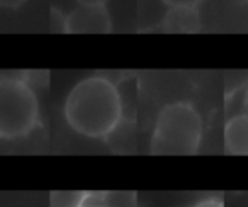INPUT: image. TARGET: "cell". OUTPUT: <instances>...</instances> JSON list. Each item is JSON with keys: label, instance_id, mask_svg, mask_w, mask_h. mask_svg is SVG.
I'll use <instances>...</instances> for the list:
<instances>
[{"label": "cell", "instance_id": "cell-1", "mask_svg": "<svg viewBox=\"0 0 248 207\" xmlns=\"http://www.w3.org/2000/svg\"><path fill=\"white\" fill-rule=\"evenodd\" d=\"M124 104L117 85L107 76L93 75L80 80L65 100V119L75 133L104 139L123 121Z\"/></svg>", "mask_w": 248, "mask_h": 207}, {"label": "cell", "instance_id": "cell-2", "mask_svg": "<svg viewBox=\"0 0 248 207\" xmlns=\"http://www.w3.org/2000/svg\"><path fill=\"white\" fill-rule=\"evenodd\" d=\"M202 116L192 102H170L156 118L150 148L158 156L196 155L202 141Z\"/></svg>", "mask_w": 248, "mask_h": 207}, {"label": "cell", "instance_id": "cell-3", "mask_svg": "<svg viewBox=\"0 0 248 207\" xmlns=\"http://www.w3.org/2000/svg\"><path fill=\"white\" fill-rule=\"evenodd\" d=\"M39 122V100L26 80L0 78V139L28 136Z\"/></svg>", "mask_w": 248, "mask_h": 207}, {"label": "cell", "instance_id": "cell-4", "mask_svg": "<svg viewBox=\"0 0 248 207\" xmlns=\"http://www.w3.org/2000/svg\"><path fill=\"white\" fill-rule=\"evenodd\" d=\"M68 34H109L112 21L106 5H77L63 21Z\"/></svg>", "mask_w": 248, "mask_h": 207}, {"label": "cell", "instance_id": "cell-5", "mask_svg": "<svg viewBox=\"0 0 248 207\" xmlns=\"http://www.w3.org/2000/svg\"><path fill=\"white\" fill-rule=\"evenodd\" d=\"M162 31L169 34H196L201 31V14L197 5H180L170 7L163 14Z\"/></svg>", "mask_w": 248, "mask_h": 207}, {"label": "cell", "instance_id": "cell-6", "mask_svg": "<svg viewBox=\"0 0 248 207\" xmlns=\"http://www.w3.org/2000/svg\"><path fill=\"white\" fill-rule=\"evenodd\" d=\"M224 151L234 156H248V114H234L224 124Z\"/></svg>", "mask_w": 248, "mask_h": 207}, {"label": "cell", "instance_id": "cell-7", "mask_svg": "<svg viewBox=\"0 0 248 207\" xmlns=\"http://www.w3.org/2000/svg\"><path fill=\"white\" fill-rule=\"evenodd\" d=\"M89 193L83 190H55L49 193V207H82Z\"/></svg>", "mask_w": 248, "mask_h": 207}, {"label": "cell", "instance_id": "cell-8", "mask_svg": "<svg viewBox=\"0 0 248 207\" xmlns=\"http://www.w3.org/2000/svg\"><path fill=\"white\" fill-rule=\"evenodd\" d=\"M194 207H224V202L217 197H209V199H202L197 202Z\"/></svg>", "mask_w": 248, "mask_h": 207}, {"label": "cell", "instance_id": "cell-9", "mask_svg": "<svg viewBox=\"0 0 248 207\" xmlns=\"http://www.w3.org/2000/svg\"><path fill=\"white\" fill-rule=\"evenodd\" d=\"M169 7H180V5H196L197 0H162Z\"/></svg>", "mask_w": 248, "mask_h": 207}, {"label": "cell", "instance_id": "cell-10", "mask_svg": "<svg viewBox=\"0 0 248 207\" xmlns=\"http://www.w3.org/2000/svg\"><path fill=\"white\" fill-rule=\"evenodd\" d=\"M26 0H0V7L4 9H19Z\"/></svg>", "mask_w": 248, "mask_h": 207}, {"label": "cell", "instance_id": "cell-11", "mask_svg": "<svg viewBox=\"0 0 248 207\" xmlns=\"http://www.w3.org/2000/svg\"><path fill=\"white\" fill-rule=\"evenodd\" d=\"M82 207H106L104 204H100V200H93L92 199V192L89 193V199H87V202L83 204Z\"/></svg>", "mask_w": 248, "mask_h": 207}, {"label": "cell", "instance_id": "cell-12", "mask_svg": "<svg viewBox=\"0 0 248 207\" xmlns=\"http://www.w3.org/2000/svg\"><path fill=\"white\" fill-rule=\"evenodd\" d=\"M80 5H106L107 0H77Z\"/></svg>", "mask_w": 248, "mask_h": 207}, {"label": "cell", "instance_id": "cell-13", "mask_svg": "<svg viewBox=\"0 0 248 207\" xmlns=\"http://www.w3.org/2000/svg\"><path fill=\"white\" fill-rule=\"evenodd\" d=\"M243 112L248 114V87L243 89Z\"/></svg>", "mask_w": 248, "mask_h": 207}, {"label": "cell", "instance_id": "cell-14", "mask_svg": "<svg viewBox=\"0 0 248 207\" xmlns=\"http://www.w3.org/2000/svg\"><path fill=\"white\" fill-rule=\"evenodd\" d=\"M247 2H248V0H247Z\"/></svg>", "mask_w": 248, "mask_h": 207}]
</instances>
